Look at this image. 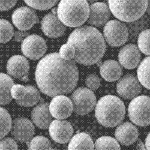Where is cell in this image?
<instances>
[{
  "mask_svg": "<svg viewBox=\"0 0 150 150\" xmlns=\"http://www.w3.org/2000/svg\"><path fill=\"white\" fill-rule=\"evenodd\" d=\"M35 80L39 90L46 96L67 94L74 89L79 80L76 61L62 59L58 52L50 53L37 64Z\"/></svg>",
  "mask_w": 150,
  "mask_h": 150,
  "instance_id": "obj_1",
  "label": "cell"
},
{
  "mask_svg": "<svg viewBox=\"0 0 150 150\" xmlns=\"http://www.w3.org/2000/svg\"><path fill=\"white\" fill-rule=\"evenodd\" d=\"M67 43L76 49L74 60L83 66H92L102 59L106 51L103 35L96 27L83 25L70 34Z\"/></svg>",
  "mask_w": 150,
  "mask_h": 150,
  "instance_id": "obj_2",
  "label": "cell"
},
{
  "mask_svg": "<svg viewBox=\"0 0 150 150\" xmlns=\"http://www.w3.org/2000/svg\"><path fill=\"white\" fill-rule=\"evenodd\" d=\"M126 112V106L119 97L114 95H106L97 102L95 117L102 126L114 127L122 123Z\"/></svg>",
  "mask_w": 150,
  "mask_h": 150,
  "instance_id": "obj_3",
  "label": "cell"
},
{
  "mask_svg": "<svg viewBox=\"0 0 150 150\" xmlns=\"http://www.w3.org/2000/svg\"><path fill=\"white\" fill-rule=\"evenodd\" d=\"M57 15L66 27H80L88 19L89 3L86 0H60Z\"/></svg>",
  "mask_w": 150,
  "mask_h": 150,
  "instance_id": "obj_4",
  "label": "cell"
},
{
  "mask_svg": "<svg viewBox=\"0 0 150 150\" xmlns=\"http://www.w3.org/2000/svg\"><path fill=\"white\" fill-rule=\"evenodd\" d=\"M108 6L118 20L129 23L139 20L145 14L148 0H109Z\"/></svg>",
  "mask_w": 150,
  "mask_h": 150,
  "instance_id": "obj_5",
  "label": "cell"
},
{
  "mask_svg": "<svg viewBox=\"0 0 150 150\" xmlns=\"http://www.w3.org/2000/svg\"><path fill=\"white\" fill-rule=\"evenodd\" d=\"M128 117L136 126L146 127L150 124V97L138 96L133 98L128 106Z\"/></svg>",
  "mask_w": 150,
  "mask_h": 150,
  "instance_id": "obj_6",
  "label": "cell"
},
{
  "mask_svg": "<svg viewBox=\"0 0 150 150\" xmlns=\"http://www.w3.org/2000/svg\"><path fill=\"white\" fill-rule=\"evenodd\" d=\"M103 32L106 42L112 47H119L124 45L129 37L128 27L118 19L109 21L105 25Z\"/></svg>",
  "mask_w": 150,
  "mask_h": 150,
  "instance_id": "obj_7",
  "label": "cell"
},
{
  "mask_svg": "<svg viewBox=\"0 0 150 150\" xmlns=\"http://www.w3.org/2000/svg\"><path fill=\"white\" fill-rule=\"evenodd\" d=\"M74 112L79 115H85L90 113L96 108L97 98L93 91L85 87H78L71 95Z\"/></svg>",
  "mask_w": 150,
  "mask_h": 150,
  "instance_id": "obj_8",
  "label": "cell"
},
{
  "mask_svg": "<svg viewBox=\"0 0 150 150\" xmlns=\"http://www.w3.org/2000/svg\"><path fill=\"white\" fill-rule=\"evenodd\" d=\"M47 44L40 35H29L21 43V51L26 58L31 60L42 59L47 51Z\"/></svg>",
  "mask_w": 150,
  "mask_h": 150,
  "instance_id": "obj_9",
  "label": "cell"
},
{
  "mask_svg": "<svg viewBox=\"0 0 150 150\" xmlns=\"http://www.w3.org/2000/svg\"><path fill=\"white\" fill-rule=\"evenodd\" d=\"M14 25L21 31H27L39 22V17L33 8L21 6L17 8L11 15Z\"/></svg>",
  "mask_w": 150,
  "mask_h": 150,
  "instance_id": "obj_10",
  "label": "cell"
},
{
  "mask_svg": "<svg viewBox=\"0 0 150 150\" xmlns=\"http://www.w3.org/2000/svg\"><path fill=\"white\" fill-rule=\"evenodd\" d=\"M142 90V85L138 78L132 74L124 75L117 83V93L125 100H132L138 96Z\"/></svg>",
  "mask_w": 150,
  "mask_h": 150,
  "instance_id": "obj_11",
  "label": "cell"
},
{
  "mask_svg": "<svg viewBox=\"0 0 150 150\" xmlns=\"http://www.w3.org/2000/svg\"><path fill=\"white\" fill-rule=\"evenodd\" d=\"M34 133L33 122L28 118L18 117L13 121L10 134L17 142L22 144L28 142L33 138Z\"/></svg>",
  "mask_w": 150,
  "mask_h": 150,
  "instance_id": "obj_12",
  "label": "cell"
},
{
  "mask_svg": "<svg viewBox=\"0 0 150 150\" xmlns=\"http://www.w3.org/2000/svg\"><path fill=\"white\" fill-rule=\"evenodd\" d=\"M49 132L50 136L55 142L64 144L70 142L72 138L74 130L69 121L55 119L50 124Z\"/></svg>",
  "mask_w": 150,
  "mask_h": 150,
  "instance_id": "obj_13",
  "label": "cell"
},
{
  "mask_svg": "<svg viewBox=\"0 0 150 150\" xmlns=\"http://www.w3.org/2000/svg\"><path fill=\"white\" fill-rule=\"evenodd\" d=\"M41 30L49 38L57 39L63 35L66 31V26L58 17L57 13L49 12L41 21Z\"/></svg>",
  "mask_w": 150,
  "mask_h": 150,
  "instance_id": "obj_14",
  "label": "cell"
},
{
  "mask_svg": "<svg viewBox=\"0 0 150 150\" xmlns=\"http://www.w3.org/2000/svg\"><path fill=\"white\" fill-rule=\"evenodd\" d=\"M119 63L124 68L132 70L138 67L141 60V52L137 46L129 43L123 46L118 54Z\"/></svg>",
  "mask_w": 150,
  "mask_h": 150,
  "instance_id": "obj_15",
  "label": "cell"
},
{
  "mask_svg": "<svg viewBox=\"0 0 150 150\" xmlns=\"http://www.w3.org/2000/svg\"><path fill=\"white\" fill-rule=\"evenodd\" d=\"M49 110L52 117L57 120L69 118L74 111L71 100L65 95H58L49 103Z\"/></svg>",
  "mask_w": 150,
  "mask_h": 150,
  "instance_id": "obj_16",
  "label": "cell"
},
{
  "mask_svg": "<svg viewBox=\"0 0 150 150\" xmlns=\"http://www.w3.org/2000/svg\"><path fill=\"white\" fill-rule=\"evenodd\" d=\"M109 6L103 2H96L90 6V15L87 22L96 27H102L111 16Z\"/></svg>",
  "mask_w": 150,
  "mask_h": 150,
  "instance_id": "obj_17",
  "label": "cell"
},
{
  "mask_svg": "<svg viewBox=\"0 0 150 150\" xmlns=\"http://www.w3.org/2000/svg\"><path fill=\"white\" fill-rule=\"evenodd\" d=\"M114 134L115 139L120 144L129 146L138 140L139 130L133 123L124 122L117 127Z\"/></svg>",
  "mask_w": 150,
  "mask_h": 150,
  "instance_id": "obj_18",
  "label": "cell"
},
{
  "mask_svg": "<svg viewBox=\"0 0 150 150\" xmlns=\"http://www.w3.org/2000/svg\"><path fill=\"white\" fill-rule=\"evenodd\" d=\"M6 70L11 77L21 79L28 73L30 63L27 59L22 55H13L7 61Z\"/></svg>",
  "mask_w": 150,
  "mask_h": 150,
  "instance_id": "obj_19",
  "label": "cell"
},
{
  "mask_svg": "<svg viewBox=\"0 0 150 150\" xmlns=\"http://www.w3.org/2000/svg\"><path fill=\"white\" fill-rule=\"evenodd\" d=\"M31 118L35 126L42 130L49 129L54 118L49 110V105L45 103L37 105L33 109Z\"/></svg>",
  "mask_w": 150,
  "mask_h": 150,
  "instance_id": "obj_20",
  "label": "cell"
},
{
  "mask_svg": "<svg viewBox=\"0 0 150 150\" xmlns=\"http://www.w3.org/2000/svg\"><path fill=\"white\" fill-rule=\"evenodd\" d=\"M122 68L119 62L114 59H108L100 66V74L107 82L118 81L122 74Z\"/></svg>",
  "mask_w": 150,
  "mask_h": 150,
  "instance_id": "obj_21",
  "label": "cell"
},
{
  "mask_svg": "<svg viewBox=\"0 0 150 150\" xmlns=\"http://www.w3.org/2000/svg\"><path fill=\"white\" fill-rule=\"evenodd\" d=\"M67 150H94V143L90 134L78 133L72 137Z\"/></svg>",
  "mask_w": 150,
  "mask_h": 150,
  "instance_id": "obj_22",
  "label": "cell"
},
{
  "mask_svg": "<svg viewBox=\"0 0 150 150\" xmlns=\"http://www.w3.org/2000/svg\"><path fill=\"white\" fill-rule=\"evenodd\" d=\"M1 84V105L4 106L10 103L13 99L11 95V89L15 83L8 74L1 73L0 76Z\"/></svg>",
  "mask_w": 150,
  "mask_h": 150,
  "instance_id": "obj_23",
  "label": "cell"
},
{
  "mask_svg": "<svg viewBox=\"0 0 150 150\" xmlns=\"http://www.w3.org/2000/svg\"><path fill=\"white\" fill-rule=\"evenodd\" d=\"M137 77L142 86L150 90V56L141 61L137 69Z\"/></svg>",
  "mask_w": 150,
  "mask_h": 150,
  "instance_id": "obj_24",
  "label": "cell"
},
{
  "mask_svg": "<svg viewBox=\"0 0 150 150\" xmlns=\"http://www.w3.org/2000/svg\"><path fill=\"white\" fill-rule=\"evenodd\" d=\"M27 94L23 98L16 100L18 105L21 107H32L35 106L41 100L40 91L36 87L33 85H27Z\"/></svg>",
  "mask_w": 150,
  "mask_h": 150,
  "instance_id": "obj_25",
  "label": "cell"
},
{
  "mask_svg": "<svg viewBox=\"0 0 150 150\" xmlns=\"http://www.w3.org/2000/svg\"><path fill=\"white\" fill-rule=\"evenodd\" d=\"M94 150H121V146L120 143L114 137L103 136L96 141Z\"/></svg>",
  "mask_w": 150,
  "mask_h": 150,
  "instance_id": "obj_26",
  "label": "cell"
},
{
  "mask_svg": "<svg viewBox=\"0 0 150 150\" xmlns=\"http://www.w3.org/2000/svg\"><path fill=\"white\" fill-rule=\"evenodd\" d=\"M27 150H57L51 146V143L43 136H35L27 142Z\"/></svg>",
  "mask_w": 150,
  "mask_h": 150,
  "instance_id": "obj_27",
  "label": "cell"
},
{
  "mask_svg": "<svg viewBox=\"0 0 150 150\" xmlns=\"http://www.w3.org/2000/svg\"><path fill=\"white\" fill-rule=\"evenodd\" d=\"M137 47L140 51L148 56H150V28L141 31L137 39Z\"/></svg>",
  "mask_w": 150,
  "mask_h": 150,
  "instance_id": "obj_28",
  "label": "cell"
},
{
  "mask_svg": "<svg viewBox=\"0 0 150 150\" xmlns=\"http://www.w3.org/2000/svg\"><path fill=\"white\" fill-rule=\"evenodd\" d=\"M0 118H1V139L4 137L8 133L12 127L13 121L11 117L8 112L3 107H1L0 111Z\"/></svg>",
  "mask_w": 150,
  "mask_h": 150,
  "instance_id": "obj_29",
  "label": "cell"
},
{
  "mask_svg": "<svg viewBox=\"0 0 150 150\" xmlns=\"http://www.w3.org/2000/svg\"><path fill=\"white\" fill-rule=\"evenodd\" d=\"M29 7L39 10H46L54 7L60 0H23Z\"/></svg>",
  "mask_w": 150,
  "mask_h": 150,
  "instance_id": "obj_30",
  "label": "cell"
},
{
  "mask_svg": "<svg viewBox=\"0 0 150 150\" xmlns=\"http://www.w3.org/2000/svg\"><path fill=\"white\" fill-rule=\"evenodd\" d=\"M1 43H6L9 42L14 35L13 27L11 23L6 19H1Z\"/></svg>",
  "mask_w": 150,
  "mask_h": 150,
  "instance_id": "obj_31",
  "label": "cell"
},
{
  "mask_svg": "<svg viewBox=\"0 0 150 150\" xmlns=\"http://www.w3.org/2000/svg\"><path fill=\"white\" fill-rule=\"evenodd\" d=\"M59 54L62 59L66 61H71L74 58L75 54H76V49L72 44L67 43L61 46Z\"/></svg>",
  "mask_w": 150,
  "mask_h": 150,
  "instance_id": "obj_32",
  "label": "cell"
},
{
  "mask_svg": "<svg viewBox=\"0 0 150 150\" xmlns=\"http://www.w3.org/2000/svg\"><path fill=\"white\" fill-rule=\"evenodd\" d=\"M27 94V88L26 86L20 84H15L11 89V95L13 98L19 100L23 98Z\"/></svg>",
  "mask_w": 150,
  "mask_h": 150,
  "instance_id": "obj_33",
  "label": "cell"
},
{
  "mask_svg": "<svg viewBox=\"0 0 150 150\" xmlns=\"http://www.w3.org/2000/svg\"><path fill=\"white\" fill-rule=\"evenodd\" d=\"M85 85L88 88L92 91L97 90L100 86V79L97 75L94 74H90L86 76L85 80Z\"/></svg>",
  "mask_w": 150,
  "mask_h": 150,
  "instance_id": "obj_34",
  "label": "cell"
},
{
  "mask_svg": "<svg viewBox=\"0 0 150 150\" xmlns=\"http://www.w3.org/2000/svg\"><path fill=\"white\" fill-rule=\"evenodd\" d=\"M0 145L1 150H18L17 142L14 139L9 137L1 139Z\"/></svg>",
  "mask_w": 150,
  "mask_h": 150,
  "instance_id": "obj_35",
  "label": "cell"
},
{
  "mask_svg": "<svg viewBox=\"0 0 150 150\" xmlns=\"http://www.w3.org/2000/svg\"><path fill=\"white\" fill-rule=\"evenodd\" d=\"M18 0H1V10L7 11L15 6Z\"/></svg>",
  "mask_w": 150,
  "mask_h": 150,
  "instance_id": "obj_36",
  "label": "cell"
},
{
  "mask_svg": "<svg viewBox=\"0 0 150 150\" xmlns=\"http://www.w3.org/2000/svg\"><path fill=\"white\" fill-rule=\"evenodd\" d=\"M30 35V33L27 31H15L13 38L16 42H22L25 39Z\"/></svg>",
  "mask_w": 150,
  "mask_h": 150,
  "instance_id": "obj_37",
  "label": "cell"
},
{
  "mask_svg": "<svg viewBox=\"0 0 150 150\" xmlns=\"http://www.w3.org/2000/svg\"><path fill=\"white\" fill-rule=\"evenodd\" d=\"M136 150H147L145 146V145L142 142L141 139H138L137 141V144L136 146Z\"/></svg>",
  "mask_w": 150,
  "mask_h": 150,
  "instance_id": "obj_38",
  "label": "cell"
},
{
  "mask_svg": "<svg viewBox=\"0 0 150 150\" xmlns=\"http://www.w3.org/2000/svg\"><path fill=\"white\" fill-rule=\"evenodd\" d=\"M145 145L147 150H150V132L148 133L146 136L145 141Z\"/></svg>",
  "mask_w": 150,
  "mask_h": 150,
  "instance_id": "obj_39",
  "label": "cell"
},
{
  "mask_svg": "<svg viewBox=\"0 0 150 150\" xmlns=\"http://www.w3.org/2000/svg\"><path fill=\"white\" fill-rule=\"evenodd\" d=\"M146 13L150 16V0H148V7L146 10Z\"/></svg>",
  "mask_w": 150,
  "mask_h": 150,
  "instance_id": "obj_40",
  "label": "cell"
},
{
  "mask_svg": "<svg viewBox=\"0 0 150 150\" xmlns=\"http://www.w3.org/2000/svg\"><path fill=\"white\" fill-rule=\"evenodd\" d=\"M21 81H23V82H27L28 81V74L27 75H25V76H24L23 78H22L21 79Z\"/></svg>",
  "mask_w": 150,
  "mask_h": 150,
  "instance_id": "obj_41",
  "label": "cell"
},
{
  "mask_svg": "<svg viewBox=\"0 0 150 150\" xmlns=\"http://www.w3.org/2000/svg\"><path fill=\"white\" fill-rule=\"evenodd\" d=\"M87 1H88V3L89 4H93V3H94L96 2H97L98 0H86Z\"/></svg>",
  "mask_w": 150,
  "mask_h": 150,
  "instance_id": "obj_42",
  "label": "cell"
},
{
  "mask_svg": "<svg viewBox=\"0 0 150 150\" xmlns=\"http://www.w3.org/2000/svg\"><path fill=\"white\" fill-rule=\"evenodd\" d=\"M103 3H106V4H107L108 5L109 0H103Z\"/></svg>",
  "mask_w": 150,
  "mask_h": 150,
  "instance_id": "obj_43",
  "label": "cell"
}]
</instances>
